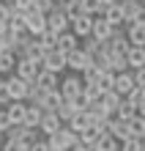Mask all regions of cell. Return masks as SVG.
I'll return each mask as SVG.
<instances>
[{"label":"cell","mask_w":145,"mask_h":151,"mask_svg":"<svg viewBox=\"0 0 145 151\" xmlns=\"http://www.w3.org/2000/svg\"><path fill=\"white\" fill-rule=\"evenodd\" d=\"M101 137V129L99 127H85L79 132V143H88V146H96V140Z\"/></svg>","instance_id":"obj_27"},{"label":"cell","mask_w":145,"mask_h":151,"mask_svg":"<svg viewBox=\"0 0 145 151\" xmlns=\"http://www.w3.org/2000/svg\"><path fill=\"white\" fill-rule=\"evenodd\" d=\"M0 6H3V0H0Z\"/></svg>","instance_id":"obj_50"},{"label":"cell","mask_w":145,"mask_h":151,"mask_svg":"<svg viewBox=\"0 0 145 151\" xmlns=\"http://www.w3.org/2000/svg\"><path fill=\"white\" fill-rule=\"evenodd\" d=\"M137 115H140V118H145V102H142L140 107H137Z\"/></svg>","instance_id":"obj_44"},{"label":"cell","mask_w":145,"mask_h":151,"mask_svg":"<svg viewBox=\"0 0 145 151\" xmlns=\"http://www.w3.org/2000/svg\"><path fill=\"white\" fill-rule=\"evenodd\" d=\"M28 85L30 83L19 80L16 74H8L6 83H3V91L8 93V99H11V102H25V96H28Z\"/></svg>","instance_id":"obj_1"},{"label":"cell","mask_w":145,"mask_h":151,"mask_svg":"<svg viewBox=\"0 0 145 151\" xmlns=\"http://www.w3.org/2000/svg\"><path fill=\"white\" fill-rule=\"evenodd\" d=\"M36 140H41V132L39 129H28V127H25V132H22V137H19V146L25 148V151H28L33 143H36Z\"/></svg>","instance_id":"obj_29"},{"label":"cell","mask_w":145,"mask_h":151,"mask_svg":"<svg viewBox=\"0 0 145 151\" xmlns=\"http://www.w3.org/2000/svg\"><path fill=\"white\" fill-rule=\"evenodd\" d=\"M82 88H85L82 77H79V74H69V77H63V80H60L58 91H60L63 99H77V96L82 93Z\"/></svg>","instance_id":"obj_3"},{"label":"cell","mask_w":145,"mask_h":151,"mask_svg":"<svg viewBox=\"0 0 145 151\" xmlns=\"http://www.w3.org/2000/svg\"><path fill=\"white\" fill-rule=\"evenodd\" d=\"M79 44H82V41H79V39L74 36V33H71V30H66V33H60V36H58V41H55V50H58V52H63V55H69V52L79 50Z\"/></svg>","instance_id":"obj_11"},{"label":"cell","mask_w":145,"mask_h":151,"mask_svg":"<svg viewBox=\"0 0 145 151\" xmlns=\"http://www.w3.org/2000/svg\"><path fill=\"white\" fill-rule=\"evenodd\" d=\"M41 115H44V110H41V107H36V104H28V107H25V121H22V127H28V129H39Z\"/></svg>","instance_id":"obj_21"},{"label":"cell","mask_w":145,"mask_h":151,"mask_svg":"<svg viewBox=\"0 0 145 151\" xmlns=\"http://www.w3.org/2000/svg\"><path fill=\"white\" fill-rule=\"evenodd\" d=\"M115 115H118V118H121V121H129V118H134V115H137V110H134L131 104H126V102L121 99V104H118Z\"/></svg>","instance_id":"obj_32"},{"label":"cell","mask_w":145,"mask_h":151,"mask_svg":"<svg viewBox=\"0 0 145 151\" xmlns=\"http://www.w3.org/2000/svg\"><path fill=\"white\" fill-rule=\"evenodd\" d=\"M14 8H16V11H22V14H28L30 8H33V0H14Z\"/></svg>","instance_id":"obj_37"},{"label":"cell","mask_w":145,"mask_h":151,"mask_svg":"<svg viewBox=\"0 0 145 151\" xmlns=\"http://www.w3.org/2000/svg\"><path fill=\"white\" fill-rule=\"evenodd\" d=\"M101 19L110 25V28H123V11H121V3H112L101 8Z\"/></svg>","instance_id":"obj_12"},{"label":"cell","mask_w":145,"mask_h":151,"mask_svg":"<svg viewBox=\"0 0 145 151\" xmlns=\"http://www.w3.org/2000/svg\"><path fill=\"white\" fill-rule=\"evenodd\" d=\"M14 69H16V55L14 52H0V77L14 74Z\"/></svg>","instance_id":"obj_23"},{"label":"cell","mask_w":145,"mask_h":151,"mask_svg":"<svg viewBox=\"0 0 145 151\" xmlns=\"http://www.w3.org/2000/svg\"><path fill=\"white\" fill-rule=\"evenodd\" d=\"M33 85L39 88V91H44V93H49V91H58V85H60V77L58 74H52V72H39V77L33 80Z\"/></svg>","instance_id":"obj_9"},{"label":"cell","mask_w":145,"mask_h":151,"mask_svg":"<svg viewBox=\"0 0 145 151\" xmlns=\"http://www.w3.org/2000/svg\"><path fill=\"white\" fill-rule=\"evenodd\" d=\"M25 107H28L25 102H11V104L6 107V115H8V121H11L14 127H22V121H25Z\"/></svg>","instance_id":"obj_17"},{"label":"cell","mask_w":145,"mask_h":151,"mask_svg":"<svg viewBox=\"0 0 145 151\" xmlns=\"http://www.w3.org/2000/svg\"><path fill=\"white\" fill-rule=\"evenodd\" d=\"M134 88V77H131V72H123V74H115V85H112V91L121 96H129V91Z\"/></svg>","instance_id":"obj_13"},{"label":"cell","mask_w":145,"mask_h":151,"mask_svg":"<svg viewBox=\"0 0 145 151\" xmlns=\"http://www.w3.org/2000/svg\"><path fill=\"white\" fill-rule=\"evenodd\" d=\"M0 151H25L19 146V140H3V146H0Z\"/></svg>","instance_id":"obj_36"},{"label":"cell","mask_w":145,"mask_h":151,"mask_svg":"<svg viewBox=\"0 0 145 151\" xmlns=\"http://www.w3.org/2000/svg\"><path fill=\"white\" fill-rule=\"evenodd\" d=\"M39 72H41V66L36 63V60H28V58H19L16 60V69H14V74L19 80H25V83H33V80L39 77Z\"/></svg>","instance_id":"obj_7"},{"label":"cell","mask_w":145,"mask_h":151,"mask_svg":"<svg viewBox=\"0 0 145 151\" xmlns=\"http://www.w3.org/2000/svg\"><path fill=\"white\" fill-rule=\"evenodd\" d=\"M140 8H142V6L137 3V0H123V3H121V11H123V30L134 22V17L140 14Z\"/></svg>","instance_id":"obj_16"},{"label":"cell","mask_w":145,"mask_h":151,"mask_svg":"<svg viewBox=\"0 0 145 151\" xmlns=\"http://www.w3.org/2000/svg\"><path fill=\"white\" fill-rule=\"evenodd\" d=\"M58 129H63V124L55 113H44L41 115V121H39V132H41V137H49V135H55Z\"/></svg>","instance_id":"obj_10"},{"label":"cell","mask_w":145,"mask_h":151,"mask_svg":"<svg viewBox=\"0 0 145 151\" xmlns=\"http://www.w3.org/2000/svg\"><path fill=\"white\" fill-rule=\"evenodd\" d=\"M123 102H126V104H131V107L137 110L140 104L145 102V88H140V85H134L131 91H129V96H123Z\"/></svg>","instance_id":"obj_25"},{"label":"cell","mask_w":145,"mask_h":151,"mask_svg":"<svg viewBox=\"0 0 145 151\" xmlns=\"http://www.w3.org/2000/svg\"><path fill=\"white\" fill-rule=\"evenodd\" d=\"M112 30H115V28H110V25L101 19V14L93 17V28H90V36H93L96 41H107V39L112 36Z\"/></svg>","instance_id":"obj_14"},{"label":"cell","mask_w":145,"mask_h":151,"mask_svg":"<svg viewBox=\"0 0 145 151\" xmlns=\"http://www.w3.org/2000/svg\"><path fill=\"white\" fill-rule=\"evenodd\" d=\"M126 66H129V72H137V69L145 66V50L140 47H129V52H126Z\"/></svg>","instance_id":"obj_15"},{"label":"cell","mask_w":145,"mask_h":151,"mask_svg":"<svg viewBox=\"0 0 145 151\" xmlns=\"http://www.w3.org/2000/svg\"><path fill=\"white\" fill-rule=\"evenodd\" d=\"M142 151H145V148H142Z\"/></svg>","instance_id":"obj_51"},{"label":"cell","mask_w":145,"mask_h":151,"mask_svg":"<svg viewBox=\"0 0 145 151\" xmlns=\"http://www.w3.org/2000/svg\"><path fill=\"white\" fill-rule=\"evenodd\" d=\"M112 85H115V74H112V72H101V77H99L96 88H99L101 93H107V91H112Z\"/></svg>","instance_id":"obj_31"},{"label":"cell","mask_w":145,"mask_h":151,"mask_svg":"<svg viewBox=\"0 0 145 151\" xmlns=\"http://www.w3.org/2000/svg\"><path fill=\"white\" fill-rule=\"evenodd\" d=\"M74 113H77V107H74L71 102H66V99H63V104H60V107L55 110V115L60 118V124H63V127H66V124H69L71 118H74Z\"/></svg>","instance_id":"obj_26"},{"label":"cell","mask_w":145,"mask_h":151,"mask_svg":"<svg viewBox=\"0 0 145 151\" xmlns=\"http://www.w3.org/2000/svg\"><path fill=\"white\" fill-rule=\"evenodd\" d=\"M126 39H129L131 47L145 50V28L142 25H129V28H126Z\"/></svg>","instance_id":"obj_18"},{"label":"cell","mask_w":145,"mask_h":151,"mask_svg":"<svg viewBox=\"0 0 145 151\" xmlns=\"http://www.w3.org/2000/svg\"><path fill=\"white\" fill-rule=\"evenodd\" d=\"M79 3H82V14H88V17H99L101 14L99 0H79Z\"/></svg>","instance_id":"obj_34"},{"label":"cell","mask_w":145,"mask_h":151,"mask_svg":"<svg viewBox=\"0 0 145 151\" xmlns=\"http://www.w3.org/2000/svg\"><path fill=\"white\" fill-rule=\"evenodd\" d=\"M99 104H101L107 113H115V110H118V104H121V96H118L115 91H107V93H101Z\"/></svg>","instance_id":"obj_24"},{"label":"cell","mask_w":145,"mask_h":151,"mask_svg":"<svg viewBox=\"0 0 145 151\" xmlns=\"http://www.w3.org/2000/svg\"><path fill=\"white\" fill-rule=\"evenodd\" d=\"M96 148L99 151H121V143H118L112 135H101V137L96 140Z\"/></svg>","instance_id":"obj_28"},{"label":"cell","mask_w":145,"mask_h":151,"mask_svg":"<svg viewBox=\"0 0 145 151\" xmlns=\"http://www.w3.org/2000/svg\"><path fill=\"white\" fill-rule=\"evenodd\" d=\"M3 6L6 8H14V0H3Z\"/></svg>","instance_id":"obj_45"},{"label":"cell","mask_w":145,"mask_h":151,"mask_svg":"<svg viewBox=\"0 0 145 151\" xmlns=\"http://www.w3.org/2000/svg\"><path fill=\"white\" fill-rule=\"evenodd\" d=\"M47 30L49 33H55V36H60V33H66L69 30V17L63 14V8H52V11L47 14Z\"/></svg>","instance_id":"obj_5"},{"label":"cell","mask_w":145,"mask_h":151,"mask_svg":"<svg viewBox=\"0 0 145 151\" xmlns=\"http://www.w3.org/2000/svg\"><path fill=\"white\" fill-rule=\"evenodd\" d=\"M60 104H63L60 91H49V93H44V99H41V104H39V107H41L44 113H55Z\"/></svg>","instance_id":"obj_20"},{"label":"cell","mask_w":145,"mask_h":151,"mask_svg":"<svg viewBox=\"0 0 145 151\" xmlns=\"http://www.w3.org/2000/svg\"><path fill=\"white\" fill-rule=\"evenodd\" d=\"M126 127H129V137L131 140H142V143H145V118L134 115V118L126 121Z\"/></svg>","instance_id":"obj_19"},{"label":"cell","mask_w":145,"mask_h":151,"mask_svg":"<svg viewBox=\"0 0 145 151\" xmlns=\"http://www.w3.org/2000/svg\"><path fill=\"white\" fill-rule=\"evenodd\" d=\"M90 63H93V60H90L82 50H74V52L66 55V69H69L71 74H82L85 69H90Z\"/></svg>","instance_id":"obj_6"},{"label":"cell","mask_w":145,"mask_h":151,"mask_svg":"<svg viewBox=\"0 0 145 151\" xmlns=\"http://www.w3.org/2000/svg\"><path fill=\"white\" fill-rule=\"evenodd\" d=\"M145 143L142 140H126V143H121V151H142Z\"/></svg>","instance_id":"obj_35"},{"label":"cell","mask_w":145,"mask_h":151,"mask_svg":"<svg viewBox=\"0 0 145 151\" xmlns=\"http://www.w3.org/2000/svg\"><path fill=\"white\" fill-rule=\"evenodd\" d=\"M25 30L30 33V39L41 36V33L47 30V14H41V11H36V8H30V11L25 14Z\"/></svg>","instance_id":"obj_4"},{"label":"cell","mask_w":145,"mask_h":151,"mask_svg":"<svg viewBox=\"0 0 145 151\" xmlns=\"http://www.w3.org/2000/svg\"><path fill=\"white\" fill-rule=\"evenodd\" d=\"M3 140H6V137H3V132H0V146H3Z\"/></svg>","instance_id":"obj_46"},{"label":"cell","mask_w":145,"mask_h":151,"mask_svg":"<svg viewBox=\"0 0 145 151\" xmlns=\"http://www.w3.org/2000/svg\"><path fill=\"white\" fill-rule=\"evenodd\" d=\"M36 41H39V47H41L44 52H49V50H55V41H58V36H55V33H49V30H44L41 36H36Z\"/></svg>","instance_id":"obj_30"},{"label":"cell","mask_w":145,"mask_h":151,"mask_svg":"<svg viewBox=\"0 0 145 151\" xmlns=\"http://www.w3.org/2000/svg\"><path fill=\"white\" fill-rule=\"evenodd\" d=\"M79 77H82V83H85V85H96V83H99V77H101V72H99V69L90 63V69H85Z\"/></svg>","instance_id":"obj_33"},{"label":"cell","mask_w":145,"mask_h":151,"mask_svg":"<svg viewBox=\"0 0 145 151\" xmlns=\"http://www.w3.org/2000/svg\"><path fill=\"white\" fill-rule=\"evenodd\" d=\"M131 77H134V85L145 88V66H142V69H137V72H131Z\"/></svg>","instance_id":"obj_39"},{"label":"cell","mask_w":145,"mask_h":151,"mask_svg":"<svg viewBox=\"0 0 145 151\" xmlns=\"http://www.w3.org/2000/svg\"><path fill=\"white\" fill-rule=\"evenodd\" d=\"M118 3H123V0H118Z\"/></svg>","instance_id":"obj_49"},{"label":"cell","mask_w":145,"mask_h":151,"mask_svg":"<svg viewBox=\"0 0 145 151\" xmlns=\"http://www.w3.org/2000/svg\"><path fill=\"white\" fill-rule=\"evenodd\" d=\"M131 25H142V28H145V8H140V14L134 17V22H131Z\"/></svg>","instance_id":"obj_42"},{"label":"cell","mask_w":145,"mask_h":151,"mask_svg":"<svg viewBox=\"0 0 145 151\" xmlns=\"http://www.w3.org/2000/svg\"><path fill=\"white\" fill-rule=\"evenodd\" d=\"M28 151H49V146H47V140L41 137V140H36V143H33V146H30Z\"/></svg>","instance_id":"obj_40"},{"label":"cell","mask_w":145,"mask_h":151,"mask_svg":"<svg viewBox=\"0 0 145 151\" xmlns=\"http://www.w3.org/2000/svg\"><path fill=\"white\" fill-rule=\"evenodd\" d=\"M8 127H11V121H8V115H6V110H0V132H6Z\"/></svg>","instance_id":"obj_41"},{"label":"cell","mask_w":145,"mask_h":151,"mask_svg":"<svg viewBox=\"0 0 145 151\" xmlns=\"http://www.w3.org/2000/svg\"><path fill=\"white\" fill-rule=\"evenodd\" d=\"M3 30H6V28H0V33H3Z\"/></svg>","instance_id":"obj_48"},{"label":"cell","mask_w":145,"mask_h":151,"mask_svg":"<svg viewBox=\"0 0 145 151\" xmlns=\"http://www.w3.org/2000/svg\"><path fill=\"white\" fill-rule=\"evenodd\" d=\"M66 127H69L71 132H77V135H79L85 127H90V115H88V110H77V113H74V118H71Z\"/></svg>","instance_id":"obj_22"},{"label":"cell","mask_w":145,"mask_h":151,"mask_svg":"<svg viewBox=\"0 0 145 151\" xmlns=\"http://www.w3.org/2000/svg\"><path fill=\"white\" fill-rule=\"evenodd\" d=\"M112 3H118V0H99V6H101V8H107V6H112Z\"/></svg>","instance_id":"obj_43"},{"label":"cell","mask_w":145,"mask_h":151,"mask_svg":"<svg viewBox=\"0 0 145 151\" xmlns=\"http://www.w3.org/2000/svg\"><path fill=\"white\" fill-rule=\"evenodd\" d=\"M3 83H6V77H0V88H3Z\"/></svg>","instance_id":"obj_47"},{"label":"cell","mask_w":145,"mask_h":151,"mask_svg":"<svg viewBox=\"0 0 145 151\" xmlns=\"http://www.w3.org/2000/svg\"><path fill=\"white\" fill-rule=\"evenodd\" d=\"M44 72H52V74H63L66 72V55L58 50H49V52H44V58H41V63H39Z\"/></svg>","instance_id":"obj_2"},{"label":"cell","mask_w":145,"mask_h":151,"mask_svg":"<svg viewBox=\"0 0 145 151\" xmlns=\"http://www.w3.org/2000/svg\"><path fill=\"white\" fill-rule=\"evenodd\" d=\"M90 28H93V17H88V14H79L77 19H71V22H69V30L74 33L79 41L90 36Z\"/></svg>","instance_id":"obj_8"},{"label":"cell","mask_w":145,"mask_h":151,"mask_svg":"<svg viewBox=\"0 0 145 151\" xmlns=\"http://www.w3.org/2000/svg\"><path fill=\"white\" fill-rule=\"evenodd\" d=\"M8 19H11V8L0 6V28H8Z\"/></svg>","instance_id":"obj_38"}]
</instances>
